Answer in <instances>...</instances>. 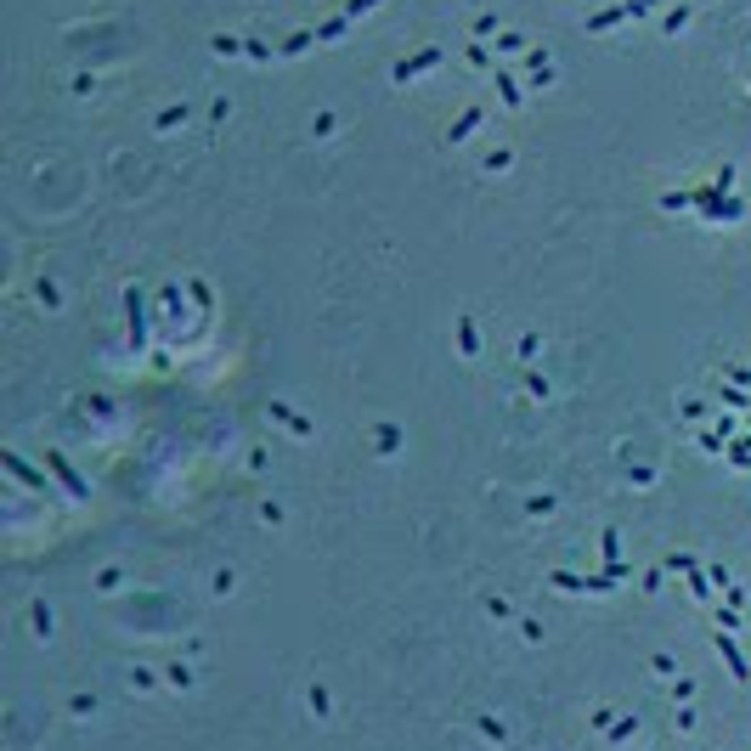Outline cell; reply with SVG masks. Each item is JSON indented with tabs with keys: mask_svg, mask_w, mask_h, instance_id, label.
Segmentation results:
<instances>
[{
	"mask_svg": "<svg viewBox=\"0 0 751 751\" xmlns=\"http://www.w3.org/2000/svg\"><path fill=\"white\" fill-rule=\"evenodd\" d=\"M430 63H435V51H424V57H413V63H402V68H396V79H407V74H418V68H430Z\"/></svg>",
	"mask_w": 751,
	"mask_h": 751,
	"instance_id": "obj_1",
	"label": "cell"
},
{
	"mask_svg": "<svg viewBox=\"0 0 751 751\" xmlns=\"http://www.w3.org/2000/svg\"><path fill=\"white\" fill-rule=\"evenodd\" d=\"M622 6H627V12H650V6H655V0H622Z\"/></svg>",
	"mask_w": 751,
	"mask_h": 751,
	"instance_id": "obj_2",
	"label": "cell"
}]
</instances>
